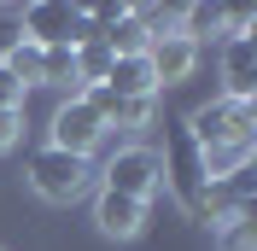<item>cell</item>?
I'll return each instance as SVG.
<instances>
[{"label": "cell", "instance_id": "6da1fadb", "mask_svg": "<svg viewBox=\"0 0 257 251\" xmlns=\"http://www.w3.org/2000/svg\"><path fill=\"white\" fill-rule=\"evenodd\" d=\"M158 170L170 175V187H176L181 210H187L193 222H205L210 216V199H205V158H199V146H193V135L181 123H170V141H164V158H158Z\"/></svg>", "mask_w": 257, "mask_h": 251}, {"label": "cell", "instance_id": "7a4b0ae2", "mask_svg": "<svg viewBox=\"0 0 257 251\" xmlns=\"http://www.w3.org/2000/svg\"><path fill=\"white\" fill-rule=\"evenodd\" d=\"M181 129L193 135L199 152H205V146H228V141H257V105H251V99H228L222 94V99H205Z\"/></svg>", "mask_w": 257, "mask_h": 251}, {"label": "cell", "instance_id": "3957f363", "mask_svg": "<svg viewBox=\"0 0 257 251\" xmlns=\"http://www.w3.org/2000/svg\"><path fill=\"white\" fill-rule=\"evenodd\" d=\"M94 170H88V158L76 152H59V146H35L30 152V187L41 193L47 204H76L88 193Z\"/></svg>", "mask_w": 257, "mask_h": 251}, {"label": "cell", "instance_id": "277c9868", "mask_svg": "<svg viewBox=\"0 0 257 251\" xmlns=\"http://www.w3.org/2000/svg\"><path fill=\"white\" fill-rule=\"evenodd\" d=\"M105 193H123V199H152L164 187V170H158V152H146V146H123V152L105 164Z\"/></svg>", "mask_w": 257, "mask_h": 251}, {"label": "cell", "instance_id": "5b68a950", "mask_svg": "<svg viewBox=\"0 0 257 251\" xmlns=\"http://www.w3.org/2000/svg\"><path fill=\"white\" fill-rule=\"evenodd\" d=\"M99 141H105V123H99V111L88 105L82 94H70L59 111H53V141H47V146H59V152H76V158H88Z\"/></svg>", "mask_w": 257, "mask_h": 251}, {"label": "cell", "instance_id": "8992f818", "mask_svg": "<svg viewBox=\"0 0 257 251\" xmlns=\"http://www.w3.org/2000/svg\"><path fill=\"white\" fill-rule=\"evenodd\" d=\"M76 18H82V6H64V0H35V6H24L18 30H24V41H35V47H70Z\"/></svg>", "mask_w": 257, "mask_h": 251}, {"label": "cell", "instance_id": "52a82bcc", "mask_svg": "<svg viewBox=\"0 0 257 251\" xmlns=\"http://www.w3.org/2000/svg\"><path fill=\"white\" fill-rule=\"evenodd\" d=\"M222 82H228V99H257V35L222 41Z\"/></svg>", "mask_w": 257, "mask_h": 251}, {"label": "cell", "instance_id": "ba28073f", "mask_svg": "<svg viewBox=\"0 0 257 251\" xmlns=\"http://www.w3.org/2000/svg\"><path fill=\"white\" fill-rule=\"evenodd\" d=\"M94 222H99V234H105V239H135V234L146 228V204L99 187V199H94Z\"/></svg>", "mask_w": 257, "mask_h": 251}, {"label": "cell", "instance_id": "9c48e42d", "mask_svg": "<svg viewBox=\"0 0 257 251\" xmlns=\"http://www.w3.org/2000/svg\"><path fill=\"white\" fill-rule=\"evenodd\" d=\"M146 64H152L158 88H170V82H187V76H193V64H199V47H193L187 35H158V41L146 47Z\"/></svg>", "mask_w": 257, "mask_h": 251}, {"label": "cell", "instance_id": "30bf717a", "mask_svg": "<svg viewBox=\"0 0 257 251\" xmlns=\"http://www.w3.org/2000/svg\"><path fill=\"white\" fill-rule=\"evenodd\" d=\"M105 88H111L117 99H152V94H158V76H152L146 53H135V59H111V76H105Z\"/></svg>", "mask_w": 257, "mask_h": 251}, {"label": "cell", "instance_id": "8fae6325", "mask_svg": "<svg viewBox=\"0 0 257 251\" xmlns=\"http://www.w3.org/2000/svg\"><path fill=\"white\" fill-rule=\"evenodd\" d=\"M251 152H257V141H228V146H205V181H222V175H240V170H251Z\"/></svg>", "mask_w": 257, "mask_h": 251}, {"label": "cell", "instance_id": "7c38bea8", "mask_svg": "<svg viewBox=\"0 0 257 251\" xmlns=\"http://www.w3.org/2000/svg\"><path fill=\"white\" fill-rule=\"evenodd\" d=\"M76 53V94L82 88H99V82L111 76V47H105V35L99 41H82V47H70Z\"/></svg>", "mask_w": 257, "mask_h": 251}, {"label": "cell", "instance_id": "4fadbf2b", "mask_svg": "<svg viewBox=\"0 0 257 251\" xmlns=\"http://www.w3.org/2000/svg\"><path fill=\"white\" fill-rule=\"evenodd\" d=\"M216 251H257L251 210H228V216H216Z\"/></svg>", "mask_w": 257, "mask_h": 251}, {"label": "cell", "instance_id": "5bb4252c", "mask_svg": "<svg viewBox=\"0 0 257 251\" xmlns=\"http://www.w3.org/2000/svg\"><path fill=\"white\" fill-rule=\"evenodd\" d=\"M35 88H76V53L70 47H41V82Z\"/></svg>", "mask_w": 257, "mask_h": 251}, {"label": "cell", "instance_id": "9a60e30c", "mask_svg": "<svg viewBox=\"0 0 257 251\" xmlns=\"http://www.w3.org/2000/svg\"><path fill=\"white\" fill-rule=\"evenodd\" d=\"M216 30H222V6H181L176 35H187L193 47H199V35H216Z\"/></svg>", "mask_w": 257, "mask_h": 251}, {"label": "cell", "instance_id": "2e32d148", "mask_svg": "<svg viewBox=\"0 0 257 251\" xmlns=\"http://www.w3.org/2000/svg\"><path fill=\"white\" fill-rule=\"evenodd\" d=\"M0 64H6V70H12L24 88H35V82H41V47H35V41H18V47L6 53Z\"/></svg>", "mask_w": 257, "mask_h": 251}, {"label": "cell", "instance_id": "e0dca14e", "mask_svg": "<svg viewBox=\"0 0 257 251\" xmlns=\"http://www.w3.org/2000/svg\"><path fill=\"white\" fill-rule=\"evenodd\" d=\"M146 123H152V99H117L105 129H146Z\"/></svg>", "mask_w": 257, "mask_h": 251}, {"label": "cell", "instance_id": "ac0fdd59", "mask_svg": "<svg viewBox=\"0 0 257 251\" xmlns=\"http://www.w3.org/2000/svg\"><path fill=\"white\" fill-rule=\"evenodd\" d=\"M0 105H12V111H24V82L0 64Z\"/></svg>", "mask_w": 257, "mask_h": 251}, {"label": "cell", "instance_id": "d6986e66", "mask_svg": "<svg viewBox=\"0 0 257 251\" xmlns=\"http://www.w3.org/2000/svg\"><path fill=\"white\" fill-rule=\"evenodd\" d=\"M18 129H24V111H12V105H0V152L18 141Z\"/></svg>", "mask_w": 257, "mask_h": 251}, {"label": "cell", "instance_id": "ffe728a7", "mask_svg": "<svg viewBox=\"0 0 257 251\" xmlns=\"http://www.w3.org/2000/svg\"><path fill=\"white\" fill-rule=\"evenodd\" d=\"M18 41H24V30H18V24H0V59H6Z\"/></svg>", "mask_w": 257, "mask_h": 251}]
</instances>
